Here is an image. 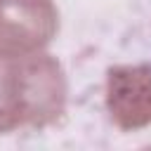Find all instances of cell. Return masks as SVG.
<instances>
[{"label":"cell","mask_w":151,"mask_h":151,"mask_svg":"<svg viewBox=\"0 0 151 151\" xmlns=\"http://www.w3.org/2000/svg\"><path fill=\"white\" fill-rule=\"evenodd\" d=\"M66 97V71L54 54L0 47V132L57 123Z\"/></svg>","instance_id":"1"},{"label":"cell","mask_w":151,"mask_h":151,"mask_svg":"<svg viewBox=\"0 0 151 151\" xmlns=\"http://www.w3.org/2000/svg\"><path fill=\"white\" fill-rule=\"evenodd\" d=\"M104 101L120 130L151 123V64H116L106 68Z\"/></svg>","instance_id":"2"},{"label":"cell","mask_w":151,"mask_h":151,"mask_svg":"<svg viewBox=\"0 0 151 151\" xmlns=\"http://www.w3.org/2000/svg\"><path fill=\"white\" fill-rule=\"evenodd\" d=\"M59 28L54 0H0V47L40 50Z\"/></svg>","instance_id":"3"}]
</instances>
